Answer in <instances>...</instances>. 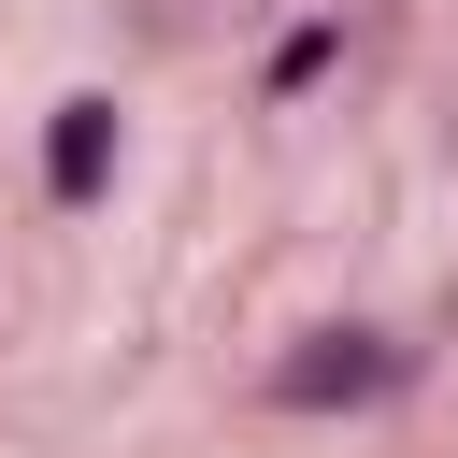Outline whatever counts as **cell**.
I'll use <instances>...</instances> for the list:
<instances>
[{"mask_svg": "<svg viewBox=\"0 0 458 458\" xmlns=\"http://www.w3.org/2000/svg\"><path fill=\"white\" fill-rule=\"evenodd\" d=\"M114 157H129V114H114L100 86H72V100L43 114V200H57V215H86V200L114 186Z\"/></svg>", "mask_w": 458, "mask_h": 458, "instance_id": "7a4b0ae2", "label": "cell"}, {"mask_svg": "<svg viewBox=\"0 0 458 458\" xmlns=\"http://www.w3.org/2000/svg\"><path fill=\"white\" fill-rule=\"evenodd\" d=\"M386 386H415V344H386V329H315L301 358H272V415H358Z\"/></svg>", "mask_w": 458, "mask_h": 458, "instance_id": "6da1fadb", "label": "cell"}, {"mask_svg": "<svg viewBox=\"0 0 458 458\" xmlns=\"http://www.w3.org/2000/svg\"><path fill=\"white\" fill-rule=\"evenodd\" d=\"M315 72H344V14H301V29L272 43V72H258V100H301Z\"/></svg>", "mask_w": 458, "mask_h": 458, "instance_id": "3957f363", "label": "cell"}]
</instances>
